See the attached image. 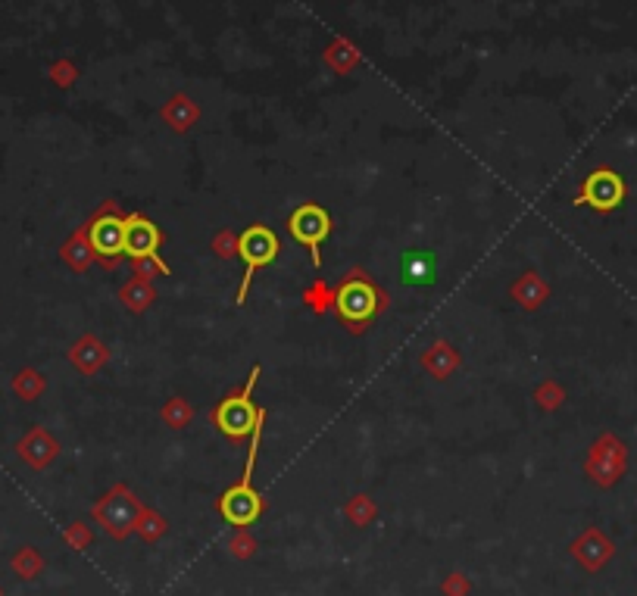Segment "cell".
Returning <instances> with one entry per match:
<instances>
[{
	"label": "cell",
	"instance_id": "13",
	"mask_svg": "<svg viewBox=\"0 0 637 596\" xmlns=\"http://www.w3.org/2000/svg\"><path fill=\"white\" fill-rule=\"evenodd\" d=\"M138 531H141L147 540H154V537L163 534V522H160V518L150 515V512H141V518H138Z\"/></svg>",
	"mask_w": 637,
	"mask_h": 596
},
{
	"label": "cell",
	"instance_id": "2",
	"mask_svg": "<svg viewBox=\"0 0 637 596\" xmlns=\"http://www.w3.org/2000/svg\"><path fill=\"white\" fill-rule=\"evenodd\" d=\"M257 375H260V366L250 372L247 378V387H244V394H235V397H228L216 406L213 412V425L225 434V437H232V440H244L247 434L257 431V425L266 419V412L253 406V384H257Z\"/></svg>",
	"mask_w": 637,
	"mask_h": 596
},
{
	"label": "cell",
	"instance_id": "8",
	"mask_svg": "<svg viewBox=\"0 0 637 596\" xmlns=\"http://www.w3.org/2000/svg\"><path fill=\"white\" fill-rule=\"evenodd\" d=\"M160 228L150 222V219H144V216H129L125 219V238H122V253L125 256H132L135 263H160V266H166L163 259L157 256V250H160Z\"/></svg>",
	"mask_w": 637,
	"mask_h": 596
},
{
	"label": "cell",
	"instance_id": "10",
	"mask_svg": "<svg viewBox=\"0 0 637 596\" xmlns=\"http://www.w3.org/2000/svg\"><path fill=\"white\" fill-rule=\"evenodd\" d=\"M400 281L410 284V288H425V284H435L438 278V256L431 250H406L400 256Z\"/></svg>",
	"mask_w": 637,
	"mask_h": 596
},
{
	"label": "cell",
	"instance_id": "6",
	"mask_svg": "<svg viewBox=\"0 0 637 596\" xmlns=\"http://www.w3.org/2000/svg\"><path fill=\"white\" fill-rule=\"evenodd\" d=\"M381 303H385V300H381V294L363 278H350L347 284H341V291L335 297L338 316L347 319L350 325H366L381 309Z\"/></svg>",
	"mask_w": 637,
	"mask_h": 596
},
{
	"label": "cell",
	"instance_id": "12",
	"mask_svg": "<svg viewBox=\"0 0 637 596\" xmlns=\"http://www.w3.org/2000/svg\"><path fill=\"white\" fill-rule=\"evenodd\" d=\"M150 300H154V291L147 288L144 278H141V281H135L132 288H125V303H129L132 309H144Z\"/></svg>",
	"mask_w": 637,
	"mask_h": 596
},
{
	"label": "cell",
	"instance_id": "5",
	"mask_svg": "<svg viewBox=\"0 0 637 596\" xmlns=\"http://www.w3.org/2000/svg\"><path fill=\"white\" fill-rule=\"evenodd\" d=\"M288 231L297 244H303L313 256V266L322 269V253L319 247L325 244V238L331 235V216L316 203H303L300 210H294V216L288 219Z\"/></svg>",
	"mask_w": 637,
	"mask_h": 596
},
{
	"label": "cell",
	"instance_id": "11",
	"mask_svg": "<svg viewBox=\"0 0 637 596\" xmlns=\"http://www.w3.org/2000/svg\"><path fill=\"white\" fill-rule=\"evenodd\" d=\"M575 556L588 568H597L609 556V543H603L597 531H588V534H584V540L575 543Z\"/></svg>",
	"mask_w": 637,
	"mask_h": 596
},
{
	"label": "cell",
	"instance_id": "14",
	"mask_svg": "<svg viewBox=\"0 0 637 596\" xmlns=\"http://www.w3.org/2000/svg\"><path fill=\"white\" fill-rule=\"evenodd\" d=\"M307 303H310L313 309H319V313H325V306H328V291L322 288V284H319V288H316L313 294H307Z\"/></svg>",
	"mask_w": 637,
	"mask_h": 596
},
{
	"label": "cell",
	"instance_id": "7",
	"mask_svg": "<svg viewBox=\"0 0 637 596\" xmlns=\"http://www.w3.org/2000/svg\"><path fill=\"white\" fill-rule=\"evenodd\" d=\"M622 197H625V181L613 169H597L584 178L575 203L578 206H594L597 213H609L622 203Z\"/></svg>",
	"mask_w": 637,
	"mask_h": 596
},
{
	"label": "cell",
	"instance_id": "1",
	"mask_svg": "<svg viewBox=\"0 0 637 596\" xmlns=\"http://www.w3.org/2000/svg\"><path fill=\"white\" fill-rule=\"evenodd\" d=\"M260 434H263V422L257 425V431H253L250 437V453H247V465H244V475L238 478V484H232L222 494L219 500V515L225 518L228 525L235 528H250L253 522L260 518L263 512V497L253 490V462H257V450H260Z\"/></svg>",
	"mask_w": 637,
	"mask_h": 596
},
{
	"label": "cell",
	"instance_id": "4",
	"mask_svg": "<svg viewBox=\"0 0 637 596\" xmlns=\"http://www.w3.org/2000/svg\"><path fill=\"white\" fill-rule=\"evenodd\" d=\"M141 512H144V509L138 506V500H135L125 487H113L110 494L94 506L97 522L107 528L110 537H119V540L129 537V534L138 528Z\"/></svg>",
	"mask_w": 637,
	"mask_h": 596
},
{
	"label": "cell",
	"instance_id": "3",
	"mask_svg": "<svg viewBox=\"0 0 637 596\" xmlns=\"http://www.w3.org/2000/svg\"><path fill=\"white\" fill-rule=\"evenodd\" d=\"M278 250H282V244H278L275 231L266 228V225H250L244 235L238 238V256L244 259V278H241V288H238V303L241 306H244V300L250 294L253 275H257L263 266L275 263Z\"/></svg>",
	"mask_w": 637,
	"mask_h": 596
},
{
	"label": "cell",
	"instance_id": "9",
	"mask_svg": "<svg viewBox=\"0 0 637 596\" xmlns=\"http://www.w3.org/2000/svg\"><path fill=\"white\" fill-rule=\"evenodd\" d=\"M122 238H125V219L119 216H100L91 222V250L94 256L116 259L122 256Z\"/></svg>",
	"mask_w": 637,
	"mask_h": 596
}]
</instances>
